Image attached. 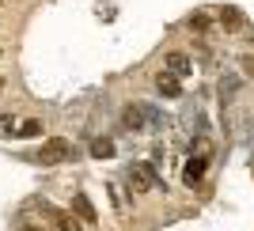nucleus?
<instances>
[{
  "label": "nucleus",
  "mask_w": 254,
  "mask_h": 231,
  "mask_svg": "<svg viewBox=\"0 0 254 231\" xmlns=\"http://www.w3.org/2000/svg\"><path fill=\"white\" fill-rule=\"evenodd\" d=\"M126 186L133 189V193H148V189H156V171H152L148 163H133V167L126 171Z\"/></svg>",
  "instance_id": "nucleus-1"
},
{
  "label": "nucleus",
  "mask_w": 254,
  "mask_h": 231,
  "mask_svg": "<svg viewBox=\"0 0 254 231\" xmlns=\"http://www.w3.org/2000/svg\"><path fill=\"white\" fill-rule=\"evenodd\" d=\"M42 212L50 216V224L57 231H84V220L76 216V212H64V209H50V205H42Z\"/></svg>",
  "instance_id": "nucleus-2"
},
{
  "label": "nucleus",
  "mask_w": 254,
  "mask_h": 231,
  "mask_svg": "<svg viewBox=\"0 0 254 231\" xmlns=\"http://www.w3.org/2000/svg\"><path fill=\"white\" fill-rule=\"evenodd\" d=\"M72 156V148H68V140H61V137H53V140H46L42 144V152H38V159H42V163H64V159Z\"/></svg>",
  "instance_id": "nucleus-3"
},
{
  "label": "nucleus",
  "mask_w": 254,
  "mask_h": 231,
  "mask_svg": "<svg viewBox=\"0 0 254 231\" xmlns=\"http://www.w3.org/2000/svg\"><path fill=\"white\" fill-rule=\"evenodd\" d=\"M216 23H220V31H228V34H239V31H243V27H247L243 11H239V8H232V4L216 11Z\"/></svg>",
  "instance_id": "nucleus-4"
},
{
  "label": "nucleus",
  "mask_w": 254,
  "mask_h": 231,
  "mask_svg": "<svg viewBox=\"0 0 254 231\" xmlns=\"http://www.w3.org/2000/svg\"><path fill=\"white\" fill-rule=\"evenodd\" d=\"M205 167H209V159H205V156L190 159V163H186V171H182V182H186V186H197V182L205 178Z\"/></svg>",
  "instance_id": "nucleus-5"
},
{
  "label": "nucleus",
  "mask_w": 254,
  "mask_h": 231,
  "mask_svg": "<svg viewBox=\"0 0 254 231\" xmlns=\"http://www.w3.org/2000/svg\"><path fill=\"white\" fill-rule=\"evenodd\" d=\"M156 91L167 95V99H179V95H182L179 76H175V72H159V76H156Z\"/></svg>",
  "instance_id": "nucleus-6"
},
{
  "label": "nucleus",
  "mask_w": 254,
  "mask_h": 231,
  "mask_svg": "<svg viewBox=\"0 0 254 231\" xmlns=\"http://www.w3.org/2000/svg\"><path fill=\"white\" fill-rule=\"evenodd\" d=\"M167 72H175V76L182 80V76L193 72V61L186 57V53H167Z\"/></svg>",
  "instance_id": "nucleus-7"
},
{
  "label": "nucleus",
  "mask_w": 254,
  "mask_h": 231,
  "mask_svg": "<svg viewBox=\"0 0 254 231\" xmlns=\"http://www.w3.org/2000/svg\"><path fill=\"white\" fill-rule=\"evenodd\" d=\"M144 114H148V106H126V114H122L126 129H144Z\"/></svg>",
  "instance_id": "nucleus-8"
},
{
  "label": "nucleus",
  "mask_w": 254,
  "mask_h": 231,
  "mask_svg": "<svg viewBox=\"0 0 254 231\" xmlns=\"http://www.w3.org/2000/svg\"><path fill=\"white\" fill-rule=\"evenodd\" d=\"M72 212H76L84 224H95V209H91V201H87L84 193H76V197H72Z\"/></svg>",
  "instance_id": "nucleus-9"
},
{
  "label": "nucleus",
  "mask_w": 254,
  "mask_h": 231,
  "mask_svg": "<svg viewBox=\"0 0 254 231\" xmlns=\"http://www.w3.org/2000/svg\"><path fill=\"white\" fill-rule=\"evenodd\" d=\"M91 156L95 159H114V140L110 137H95L91 140Z\"/></svg>",
  "instance_id": "nucleus-10"
},
{
  "label": "nucleus",
  "mask_w": 254,
  "mask_h": 231,
  "mask_svg": "<svg viewBox=\"0 0 254 231\" xmlns=\"http://www.w3.org/2000/svg\"><path fill=\"white\" fill-rule=\"evenodd\" d=\"M190 31H197V34L209 31V11H193L190 15Z\"/></svg>",
  "instance_id": "nucleus-11"
},
{
  "label": "nucleus",
  "mask_w": 254,
  "mask_h": 231,
  "mask_svg": "<svg viewBox=\"0 0 254 231\" xmlns=\"http://www.w3.org/2000/svg\"><path fill=\"white\" fill-rule=\"evenodd\" d=\"M38 133H42L38 121H19V125H15V137H38Z\"/></svg>",
  "instance_id": "nucleus-12"
},
{
  "label": "nucleus",
  "mask_w": 254,
  "mask_h": 231,
  "mask_svg": "<svg viewBox=\"0 0 254 231\" xmlns=\"http://www.w3.org/2000/svg\"><path fill=\"white\" fill-rule=\"evenodd\" d=\"M243 68H247V72H254V57H243Z\"/></svg>",
  "instance_id": "nucleus-13"
},
{
  "label": "nucleus",
  "mask_w": 254,
  "mask_h": 231,
  "mask_svg": "<svg viewBox=\"0 0 254 231\" xmlns=\"http://www.w3.org/2000/svg\"><path fill=\"white\" fill-rule=\"evenodd\" d=\"M0 91H4V80H0Z\"/></svg>",
  "instance_id": "nucleus-14"
}]
</instances>
